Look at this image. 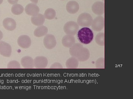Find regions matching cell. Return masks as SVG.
Here are the masks:
<instances>
[{
	"mask_svg": "<svg viewBox=\"0 0 133 99\" xmlns=\"http://www.w3.org/2000/svg\"><path fill=\"white\" fill-rule=\"evenodd\" d=\"M77 37L81 44L88 45L93 40L94 34L91 29L88 27H84L78 31Z\"/></svg>",
	"mask_w": 133,
	"mask_h": 99,
	"instance_id": "obj_1",
	"label": "cell"
},
{
	"mask_svg": "<svg viewBox=\"0 0 133 99\" xmlns=\"http://www.w3.org/2000/svg\"><path fill=\"white\" fill-rule=\"evenodd\" d=\"M93 20L92 16L90 14L83 13L79 15L77 19V24L81 27H88L91 26Z\"/></svg>",
	"mask_w": 133,
	"mask_h": 99,
	"instance_id": "obj_2",
	"label": "cell"
},
{
	"mask_svg": "<svg viewBox=\"0 0 133 99\" xmlns=\"http://www.w3.org/2000/svg\"><path fill=\"white\" fill-rule=\"evenodd\" d=\"M79 28V27L77 23L76 22L70 21L65 24L63 29L66 35L74 36L77 33Z\"/></svg>",
	"mask_w": 133,
	"mask_h": 99,
	"instance_id": "obj_3",
	"label": "cell"
},
{
	"mask_svg": "<svg viewBox=\"0 0 133 99\" xmlns=\"http://www.w3.org/2000/svg\"><path fill=\"white\" fill-rule=\"evenodd\" d=\"M104 18L101 16H97L93 20L92 28L94 31L100 32L104 27Z\"/></svg>",
	"mask_w": 133,
	"mask_h": 99,
	"instance_id": "obj_4",
	"label": "cell"
},
{
	"mask_svg": "<svg viewBox=\"0 0 133 99\" xmlns=\"http://www.w3.org/2000/svg\"><path fill=\"white\" fill-rule=\"evenodd\" d=\"M43 44L47 49H53L57 44L56 40L54 35L51 34H47L43 39Z\"/></svg>",
	"mask_w": 133,
	"mask_h": 99,
	"instance_id": "obj_5",
	"label": "cell"
},
{
	"mask_svg": "<svg viewBox=\"0 0 133 99\" xmlns=\"http://www.w3.org/2000/svg\"><path fill=\"white\" fill-rule=\"evenodd\" d=\"M12 53V47L8 43L3 41L0 42V54L3 57H9Z\"/></svg>",
	"mask_w": 133,
	"mask_h": 99,
	"instance_id": "obj_6",
	"label": "cell"
},
{
	"mask_svg": "<svg viewBox=\"0 0 133 99\" xmlns=\"http://www.w3.org/2000/svg\"><path fill=\"white\" fill-rule=\"evenodd\" d=\"M17 44L22 48L26 49L30 47L31 45V41L28 36L23 35L19 36L17 39Z\"/></svg>",
	"mask_w": 133,
	"mask_h": 99,
	"instance_id": "obj_7",
	"label": "cell"
},
{
	"mask_svg": "<svg viewBox=\"0 0 133 99\" xmlns=\"http://www.w3.org/2000/svg\"><path fill=\"white\" fill-rule=\"evenodd\" d=\"M34 67L36 68H45L48 66V60L44 56H38L34 60Z\"/></svg>",
	"mask_w": 133,
	"mask_h": 99,
	"instance_id": "obj_8",
	"label": "cell"
},
{
	"mask_svg": "<svg viewBox=\"0 0 133 99\" xmlns=\"http://www.w3.org/2000/svg\"><path fill=\"white\" fill-rule=\"evenodd\" d=\"M93 12L98 15H101L104 13V3L101 2H96L92 7Z\"/></svg>",
	"mask_w": 133,
	"mask_h": 99,
	"instance_id": "obj_9",
	"label": "cell"
},
{
	"mask_svg": "<svg viewBox=\"0 0 133 99\" xmlns=\"http://www.w3.org/2000/svg\"><path fill=\"white\" fill-rule=\"evenodd\" d=\"M3 25L5 29L9 31H13L16 28V22L11 18H6L3 20Z\"/></svg>",
	"mask_w": 133,
	"mask_h": 99,
	"instance_id": "obj_10",
	"label": "cell"
},
{
	"mask_svg": "<svg viewBox=\"0 0 133 99\" xmlns=\"http://www.w3.org/2000/svg\"><path fill=\"white\" fill-rule=\"evenodd\" d=\"M25 11L27 14L33 16L38 14L40 9L35 3H30L26 6Z\"/></svg>",
	"mask_w": 133,
	"mask_h": 99,
	"instance_id": "obj_11",
	"label": "cell"
},
{
	"mask_svg": "<svg viewBox=\"0 0 133 99\" xmlns=\"http://www.w3.org/2000/svg\"><path fill=\"white\" fill-rule=\"evenodd\" d=\"M90 57V52L88 48L83 47L78 54L76 58L79 61H86Z\"/></svg>",
	"mask_w": 133,
	"mask_h": 99,
	"instance_id": "obj_12",
	"label": "cell"
},
{
	"mask_svg": "<svg viewBox=\"0 0 133 99\" xmlns=\"http://www.w3.org/2000/svg\"><path fill=\"white\" fill-rule=\"evenodd\" d=\"M76 43L74 36L66 35L63 36L62 39V43L64 47L70 48Z\"/></svg>",
	"mask_w": 133,
	"mask_h": 99,
	"instance_id": "obj_13",
	"label": "cell"
},
{
	"mask_svg": "<svg viewBox=\"0 0 133 99\" xmlns=\"http://www.w3.org/2000/svg\"><path fill=\"white\" fill-rule=\"evenodd\" d=\"M79 9V6L78 3L75 1H71L66 4V10L71 14H74L77 13Z\"/></svg>",
	"mask_w": 133,
	"mask_h": 99,
	"instance_id": "obj_14",
	"label": "cell"
},
{
	"mask_svg": "<svg viewBox=\"0 0 133 99\" xmlns=\"http://www.w3.org/2000/svg\"><path fill=\"white\" fill-rule=\"evenodd\" d=\"M21 64L24 68L32 69L34 68V60L29 56H25L21 60Z\"/></svg>",
	"mask_w": 133,
	"mask_h": 99,
	"instance_id": "obj_15",
	"label": "cell"
},
{
	"mask_svg": "<svg viewBox=\"0 0 133 99\" xmlns=\"http://www.w3.org/2000/svg\"><path fill=\"white\" fill-rule=\"evenodd\" d=\"M44 15L41 14H38L31 16V23L35 26H42L45 21Z\"/></svg>",
	"mask_w": 133,
	"mask_h": 99,
	"instance_id": "obj_16",
	"label": "cell"
},
{
	"mask_svg": "<svg viewBox=\"0 0 133 99\" xmlns=\"http://www.w3.org/2000/svg\"><path fill=\"white\" fill-rule=\"evenodd\" d=\"M48 29L45 26H38L35 29L34 35L36 37L40 38L48 34Z\"/></svg>",
	"mask_w": 133,
	"mask_h": 99,
	"instance_id": "obj_17",
	"label": "cell"
},
{
	"mask_svg": "<svg viewBox=\"0 0 133 99\" xmlns=\"http://www.w3.org/2000/svg\"><path fill=\"white\" fill-rule=\"evenodd\" d=\"M83 47V45L80 43H75L70 48L69 53L72 57H77L80 50Z\"/></svg>",
	"mask_w": 133,
	"mask_h": 99,
	"instance_id": "obj_18",
	"label": "cell"
},
{
	"mask_svg": "<svg viewBox=\"0 0 133 99\" xmlns=\"http://www.w3.org/2000/svg\"><path fill=\"white\" fill-rule=\"evenodd\" d=\"M65 65L67 68H77L78 67L79 61L76 57H72L66 60Z\"/></svg>",
	"mask_w": 133,
	"mask_h": 99,
	"instance_id": "obj_19",
	"label": "cell"
},
{
	"mask_svg": "<svg viewBox=\"0 0 133 99\" xmlns=\"http://www.w3.org/2000/svg\"><path fill=\"white\" fill-rule=\"evenodd\" d=\"M11 11L13 14L16 15H19L23 13L24 8L20 4H14L12 6Z\"/></svg>",
	"mask_w": 133,
	"mask_h": 99,
	"instance_id": "obj_20",
	"label": "cell"
},
{
	"mask_svg": "<svg viewBox=\"0 0 133 99\" xmlns=\"http://www.w3.org/2000/svg\"><path fill=\"white\" fill-rule=\"evenodd\" d=\"M95 40L97 45L101 46H105V34L104 33L100 32L96 35Z\"/></svg>",
	"mask_w": 133,
	"mask_h": 99,
	"instance_id": "obj_21",
	"label": "cell"
},
{
	"mask_svg": "<svg viewBox=\"0 0 133 99\" xmlns=\"http://www.w3.org/2000/svg\"><path fill=\"white\" fill-rule=\"evenodd\" d=\"M45 19L51 20L55 19L56 16V12L55 10L52 8H49L45 10L44 13Z\"/></svg>",
	"mask_w": 133,
	"mask_h": 99,
	"instance_id": "obj_22",
	"label": "cell"
},
{
	"mask_svg": "<svg viewBox=\"0 0 133 99\" xmlns=\"http://www.w3.org/2000/svg\"><path fill=\"white\" fill-rule=\"evenodd\" d=\"M95 67L97 69L105 68V59L104 58H99L97 60L95 63Z\"/></svg>",
	"mask_w": 133,
	"mask_h": 99,
	"instance_id": "obj_23",
	"label": "cell"
},
{
	"mask_svg": "<svg viewBox=\"0 0 133 99\" xmlns=\"http://www.w3.org/2000/svg\"><path fill=\"white\" fill-rule=\"evenodd\" d=\"M7 68L8 69L21 68V65L18 61L13 60L10 62L8 64Z\"/></svg>",
	"mask_w": 133,
	"mask_h": 99,
	"instance_id": "obj_24",
	"label": "cell"
},
{
	"mask_svg": "<svg viewBox=\"0 0 133 99\" xmlns=\"http://www.w3.org/2000/svg\"><path fill=\"white\" fill-rule=\"evenodd\" d=\"M50 68L51 69H62L63 68V67L62 64H60L59 62H56L52 64L50 67Z\"/></svg>",
	"mask_w": 133,
	"mask_h": 99,
	"instance_id": "obj_25",
	"label": "cell"
},
{
	"mask_svg": "<svg viewBox=\"0 0 133 99\" xmlns=\"http://www.w3.org/2000/svg\"><path fill=\"white\" fill-rule=\"evenodd\" d=\"M18 1L19 0H8V2L12 5L16 4L18 2Z\"/></svg>",
	"mask_w": 133,
	"mask_h": 99,
	"instance_id": "obj_26",
	"label": "cell"
},
{
	"mask_svg": "<svg viewBox=\"0 0 133 99\" xmlns=\"http://www.w3.org/2000/svg\"><path fill=\"white\" fill-rule=\"evenodd\" d=\"M3 37V35L1 31H0V41L2 39Z\"/></svg>",
	"mask_w": 133,
	"mask_h": 99,
	"instance_id": "obj_27",
	"label": "cell"
},
{
	"mask_svg": "<svg viewBox=\"0 0 133 99\" xmlns=\"http://www.w3.org/2000/svg\"><path fill=\"white\" fill-rule=\"evenodd\" d=\"M30 1L35 4H37L38 2V0H30Z\"/></svg>",
	"mask_w": 133,
	"mask_h": 99,
	"instance_id": "obj_28",
	"label": "cell"
},
{
	"mask_svg": "<svg viewBox=\"0 0 133 99\" xmlns=\"http://www.w3.org/2000/svg\"><path fill=\"white\" fill-rule=\"evenodd\" d=\"M3 1V0H0V5L2 3Z\"/></svg>",
	"mask_w": 133,
	"mask_h": 99,
	"instance_id": "obj_29",
	"label": "cell"
},
{
	"mask_svg": "<svg viewBox=\"0 0 133 99\" xmlns=\"http://www.w3.org/2000/svg\"><path fill=\"white\" fill-rule=\"evenodd\" d=\"M60 1H65V0H60Z\"/></svg>",
	"mask_w": 133,
	"mask_h": 99,
	"instance_id": "obj_30",
	"label": "cell"
},
{
	"mask_svg": "<svg viewBox=\"0 0 133 99\" xmlns=\"http://www.w3.org/2000/svg\"><path fill=\"white\" fill-rule=\"evenodd\" d=\"M102 1H104V0H102Z\"/></svg>",
	"mask_w": 133,
	"mask_h": 99,
	"instance_id": "obj_31",
	"label": "cell"
}]
</instances>
